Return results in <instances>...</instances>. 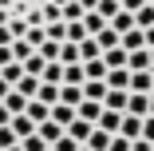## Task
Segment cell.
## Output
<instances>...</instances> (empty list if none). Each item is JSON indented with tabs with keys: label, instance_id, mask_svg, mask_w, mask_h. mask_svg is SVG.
Masks as SVG:
<instances>
[{
	"label": "cell",
	"instance_id": "6da1fadb",
	"mask_svg": "<svg viewBox=\"0 0 154 151\" xmlns=\"http://www.w3.org/2000/svg\"><path fill=\"white\" fill-rule=\"evenodd\" d=\"M115 135H127V139H142V115H131V111H122V123Z\"/></svg>",
	"mask_w": 154,
	"mask_h": 151
},
{
	"label": "cell",
	"instance_id": "7a4b0ae2",
	"mask_svg": "<svg viewBox=\"0 0 154 151\" xmlns=\"http://www.w3.org/2000/svg\"><path fill=\"white\" fill-rule=\"evenodd\" d=\"M127 100H131V92H127V87H107L103 107H111V111H127Z\"/></svg>",
	"mask_w": 154,
	"mask_h": 151
},
{
	"label": "cell",
	"instance_id": "3957f363",
	"mask_svg": "<svg viewBox=\"0 0 154 151\" xmlns=\"http://www.w3.org/2000/svg\"><path fill=\"white\" fill-rule=\"evenodd\" d=\"M48 119H51V123H59V127L67 131V123H71V119H75V107H71V103H63V100H59V103H51V115H48Z\"/></svg>",
	"mask_w": 154,
	"mask_h": 151
},
{
	"label": "cell",
	"instance_id": "277c9868",
	"mask_svg": "<svg viewBox=\"0 0 154 151\" xmlns=\"http://www.w3.org/2000/svg\"><path fill=\"white\" fill-rule=\"evenodd\" d=\"M75 115H79V119H87V123H99V115H103V103H99V100H79Z\"/></svg>",
	"mask_w": 154,
	"mask_h": 151
},
{
	"label": "cell",
	"instance_id": "5b68a950",
	"mask_svg": "<svg viewBox=\"0 0 154 151\" xmlns=\"http://www.w3.org/2000/svg\"><path fill=\"white\" fill-rule=\"evenodd\" d=\"M24 115H28V119H32V123L40 127L44 119L51 115V103H44V100H28V107H24Z\"/></svg>",
	"mask_w": 154,
	"mask_h": 151
},
{
	"label": "cell",
	"instance_id": "8992f818",
	"mask_svg": "<svg viewBox=\"0 0 154 151\" xmlns=\"http://www.w3.org/2000/svg\"><path fill=\"white\" fill-rule=\"evenodd\" d=\"M127 60H131V52L122 48V44H115V48L103 52V64H107V68H127Z\"/></svg>",
	"mask_w": 154,
	"mask_h": 151
},
{
	"label": "cell",
	"instance_id": "52a82bcc",
	"mask_svg": "<svg viewBox=\"0 0 154 151\" xmlns=\"http://www.w3.org/2000/svg\"><path fill=\"white\" fill-rule=\"evenodd\" d=\"M107 87H127L131 92V68H107Z\"/></svg>",
	"mask_w": 154,
	"mask_h": 151
},
{
	"label": "cell",
	"instance_id": "ba28073f",
	"mask_svg": "<svg viewBox=\"0 0 154 151\" xmlns=\"http://www.w3.org/2000/svg\"><path fill=\"white\" fill-rule=\"evenodd\" d=\"M91 131H95V123H87V119H79V115L67 123V135H71L75 143H87V135H91Z\"/></svg>",
	"mask_w": 154,
	"mask_h": 151
},
{
	"label": "cell",
	"instance_id": "9c48e42d",
	"mask_svg": "<svg viewBox=\"0 0 154 151\" xmlns=\"http://www.w3.org/2000/svg\"><path fill=\"white\" fill-rule=\"evenodd\" d=\"M16 92H20V96H28V100H36V92H40V76L24 72V76L16 80Z\"/></svg>",
	"mask_w": 154,
	"mask_h": 151
},
{
	"label": "cell",
	"instance_id": "30bf717a",
	"mask_svg": "<svg viewBox=\"0 0 154 151\" xmlns=\"http://www.w3.org/2000/svg\"><path fill=\"white\" fill-rule=\"evenodd\" d=\"M111 28H115V32H119V40H122V32H131V28H134V12L119 8V12L111 16Z\"/></svg>",
	"mask_w": 154,
	"mask_h": 151
},
{
	"label": "cell",
	"instance_id": "8fae6325",
	"mask_svg": "<svg viewBox=\"0 0 154 151\" xmlns=\"http://www.w3.org/2000/svg\"><path fill=\"white\" fill-rule=\"evenodd\" d=\"M99 56H103V48H99L95 36H83L79 40V60H83V64H87V60H99Z\"/></svg>",
	"mask_w": 154,
	"mask_h": 151
},
{
	"label": "cell",
	"instance_id": "7c38bea8",
	"mask_svg": "<svg viewBox=\"0 0 154 151\" xmlns=\"http://www.w3.org/2000/svg\"><path fill=\"white\" fill-rule=\"evenodd\" d=\"M127 68L131 72H150V48H134L131 60H127Z\"/></svg>",
	"mask_w": 154,
	"mask_h": 151
},
{
	"label": "cell",
	"instance_id": "4fadbf2b",
	"mask_svg": "<svg viewBox=\"0 0 154 151\" xmlns=\"http://www.w3.org/2000/svg\"><path fill=\"white\" fill-rule=\"evenodd\" d=\"M127 111L146 119V111H150V96H142V92H131V100H127Z\"/></svg>",
	"mask_w": 154,
	"mask_h": 151
},
{
	"label": "cell",
	"instance_id": "5bb4252c",
	"mask_svg": "<svg viewBox=\"0 0 154 151\" xmlns=\"http://www.w3.org/2000/svg\"><path fill=\"white\" fill-rule=\"evenodd\" d=\"M107 96V80H83V100H99Z\"/></svg>",
	"mask_w": 154,
	"mask_h": 151
},
{
	"label": "cell",
	"instance_id": "9a60e30c",
	"mask_svg": "<svg viewBox=\"0 0 154 151\" xmlns=\"http://www.w3.org/2000/svg\"><path fill=\"white\" fill-rule=\"evenodd\" d=\"M59 100L71 103V107H79V100H83V84H59Z\"/></svg>",
	"mask_w": 154,
	"mask_h": 151
},
{
	"label": "cell",
	"instance_id": "2e32d148",
	"mask_svg": "<svg viewBox=\"0 0 154 151\" xmlns=\"http://www.w3.org/2000/svg\"><path fill=\"white\" fill-rule=\"evenodd\" d=\"M127 52H134V48H146V32L142 28H131V32H122V40H119Z\"/></svg>",
	"mask_w": 154,
	"mask_h": 151
},
{
	"label": "cell",
	"instance_id": "e0dca14e",
	"mask_svg": "<svg viewBox=\"0 0 154 151\" xmlns=\"http://www.w3.org/2000/svg\"><path fill=\"white\" fill-rule=\"evenodd\" d=\"M119 123H122V111H111V107H103V115H99V123L95 127H103V131H119Z\"/></svg>",
	"mask_w": 154,
	"mask_h": 151
},
{
	"label": "cell",
	"instance_id": "ac0fdd59",
	"mask_svg": "<svg viewBox=\"0 0 154 151\" xmlns=\"http://www.w3.org/2000/svg\"><path fill=\"white\" fill-rule=\"evenodd\" d=\"M83 28H87V36H99L103 28H107V20H103L95 8H91V12H83Z\"/></svg>",
	"mask_w": 154,
	"mask_h": 151
},
{
	"label": "cell",
	"instance_id": "d6986e66",
	"mask_svg": "<svg viewBox=\"0 0 154 151\" xmlns=\"http://www.w3.org/2000/svg\"><path fill=\"white\" fill-rule=\"evenodd\" d=\"M59 64H83V60H79V44H75V40H63V44H59Z\"/></svg>",
	"mask_w": 154,
	"mask_h": 151
},
{
	"label": "cell",
	"instance_id": "ffe728a7",
	"mask_svg": "<svg viewBox=\"0 0 154 151\" xmlns=\"http://www.w3.org/2000/svg\"><path fill=\"white\" fill-rule=\"evenodd\" d=\"M40 80H44V84H63V64H59V60H51V64H44Z\"/></svg>",
	"mask_w": 154,
	"mask_h": 151
},
{
	"label": "cell",
	"instance_id": "44dd1931",
	"mask_svg": "<svg viewBox=\"0 0 154 151\" xmlns=\"http://www.w3.org/2000/svg\"><path fill=\"white\" fill-rule=\"evenodd\" d=\"M87 147H91V151H107V147H111V131H103V127H95V131L87 135Z\"/></svg>",
	"mask_w": 154,
	"mask_h": 151
},
{
	"label": "cell",
	"instance_id": "7402d4cb",
	"mask_svg": "<svg viewBox=\"0 0 154 151\" xmlns=\"http://www.w3.org/2000/svg\"><path fill=\"white\" fill-rule=\"evenodd\" d=\"M8 127H12V131H16L20 139H24V135H32V131H36V123H32V119H28L24 111H20V115H12V123H8Z\"/></svg>",
	"mask_w": 154,
	"mask_h": 151
},
{
	"label": "cell",
	"instance_id": "603a6c76",
	"mask_svg": "<svg viewBox=\"0 0 154 151\" xmlns=\"http://www.w3.org/2000/svg\"><path fill=\"white\" fill-rule=\"evenodd\" d=\"M131 92H142V96L154 92L150 87V72H131Z\"/></svg>",
	"mask_w": 154,
	"mask_h": 151
},
{
	"label": "cell",
	"instance_id": "cb8c5ba5",
	"mask_svg": "<svg viewBox=\"0 0 154 151\" xmlns=\"http://www.w3.org/2000/svg\"><path fill=\"white\" fill-rule=\"evenodd\" d=\"M4 107H8V111H12V115H20V111H24V107H28V96H20V92H16V87H12V92H8V96H4Z\"/></svg>",
	"mask_w": 154,
	"mask_h": 151
},
{
	"label": "cell",
	"instance_id": "d4e9b609",
	"mask_svg": "<svg viewBox=\"0 0 154 151\" xmlns=\"http://www.w3.org/2000/svg\"><path fill=\"white\" fill-rule=\"evenodd\" d=\"M134 28H142V32L154 28V4H142V8L134 12Z\"/></svg>",
	"mask_w": 154,
	"mask_h": 151
},
{
	"label": "cell",
	"instance_id": "484cf974",
	"mask_svg": "<svg viewBox=\"0 0 154 151\" xmlns=\"http://www.w3.org/2000/svg\"><path fill=\"white\" fill-rule=\"evenodd\" d=\"M83 76H87V80H103V76H107L103 56H99V60H87V64H83Z\"/></svg>",
	"mask_w": 154,
	"mask_h": 151
},
{
	"label": "cell",
	"instance_id": "4316f807",
	"mask_svg": "<svg viewBox=\"0 0 154 151\" xmlns=\"http://www.w3.org/2000/svg\"><path fill=\"white\" fill-rule=\"evenodd\" d=\"M36 100H44V103H59V84H44V80H40Z\"/></svg>",
	"mask_w": 154,
	"mask_h": 151
},
{
	"label": "cell",
	"instance_id": "83f0119b",
	"mask_svg": "<svg viewBox=\"0 0 154 151\" xmlns=\"http://www.w3.org/2000/svg\"><path fill=\"white\" fill-rule=\"evenodd\" d=\"M36 131H40V135H44V139H48V147H51V143H55V139H59V135H63V127H59V123H51V119H44V123H40V127H36Z\"/></svg>",
	"mask_w": 154,
	"mask_h": 151
},
{
	"label": "cell",
	"instance_id": "f1b7e54d",
	"mask_svg": "<svg viewBox=\"0 0 154 151\" xmlns=\"http://www.w3.org/2000/svg\"><path fill=\"white\" fill-rule=\"evenodd\" d=\"M20 147H24V151H48V139H44L40 131H32V135L20 139Z\"/></svg>",
	"mask_w": 154,
	"mask_h": 151
},
{
	"label": "cell",
	"instance_id": "f546056e",
	"mask_svg": "<svg viewBox=\"0 0 154 151\" xmlns=\"http://www.w3.org/2000/svg\"><path fill=\"white\" fill-rule=\"evenodd\" d=\"M32 52H36V48H32V44H28L24 36H20V40H12V60H20V64H24V60H28V56H32Z\"/></svg>",
	"mask_w": 154,
	"mask_h": 151
},
{
	"label": "cell",
	"instance_id": "4dcf8cb0",
	"mask_svg": "<svg viewBox=\"0 0 154 151\" xmlns=\"http://www.w3.org/2000/svg\"><path fill=\"white\" fill-rule=\"evenodd\" d=\"M0 76H4V80L16 87V80L24 76V64H20V60H12V64H4V68H0Z\"/></svg>",
	"mask_w": 154,
	"mask_h": 151
},
{
	"label": "cell",
	"instance_id": "1f68e13d",
	"mask_svg": "<svg viewBox=\"0 0 154 151\" xmlns=\"http://www.w3.org/2000/svg\"><path fill=\"white\" fill-rule=\"evenodd\" d=\"M83 64H63V84H83Z\"/></svg>",
	"mask_w": 154,
	"mask_h": 151
},
{
	"label": "cell",
	"instance_id": "d6a6232c",
	"mask_svg": "<svg viewBox=\"0 0 154 151\" xmlns=\"http://www.w3.org/2000/svg\"><path fill=\"white\" fill-rule=\"evenodd\" d=\"M119 8H122V4H119V0H99V4H95V12H99V16H103L107 24H111V16H115Z\"/></svg>",
	"mask_w": 154,
	"mask_h": 151
},
{
	"label": "cell",
	"instance_id": "836d02e7",
	"mask_svg": "<svg viewBox=\"0 0 154 151\" xmlns=\"http://www.w3.org/2000/svg\"><path fill=\"white\" fill-rule=\"evenodd\" d=\"M59 12H63V20H83V12H87V8L79 4V0H67V4L59 8Z\"/></svg>",
	"mask_w": 154,
	"mask_h": 151
},
{
	"label": "cell",
	"instance_id": "e575fe53",
	"mask_svg": "<svg viewBox=\"0 0 154 151\" xmlns=\"http://www.w3.org/2000/svg\"><path fill=\"white\" fill-rule=\"evenodd\" d=\"M95 40H99V48H103V52H107V48H115V44H119V32H115V28H111V24H107V28H103V32H99V36H95Z\"/></svg>",
	"mask_w": 154,
	"mask_h": 151
},
{
	"label": "cell",
	"instance_id": "d590c367",
	"mask_svg": "<svg viewBox=\"0 0 154 151\" xmlns=\"http://www.w3.org/2000/svg\"><path fill=\"white\" fill-rule=\"evenodd\" d=\"M36 52H40V56L48 60V64H51V60H59V40H44V44H40Z\"/></svg>",
	"mask_w": 154,
	"mask_h": 151
},
{
	"label": "cell",
	"instance_id": "8d00e7d4",
	"mask_svg": "<svg viewBox=\"0 0 154 151\" xmlns=\"http://www.w3.org/2000/svg\"><path fill=\"white\" fill-rule=\"evenodd\" d=\"M44 64H48V60H44L40 52H32V56L24 60V72H32V76H40V72H44Z\"/></svg>",
	"mask_w": 154,
	"mask_h": 151
},
{
	"label": "cell",
	"instance_id": "74e56055",
	"mask_svg": "<svg viewBox=\"0 0 154 151\" xmlns=\"http://www.w3.org/2000/svg\"><path fill=\"white\" fill-rule=\"evenodd\" d=\"M79 147H83V143H75V139H71L67 131H63V135H59V139L51 143V151H79Z\"/></svg>",
	"mask_w": 154,
	"mask_h": 151
},
{
	"label": "cell",
	"instance_id": "f35d334b",
	"mask_svg": "<svg viewBox=\"0 0 154 151\" xmlns=\"http://www.w3.org/2000/svg\"><path fill=\"white\" fill-rule=\"evenodd\" d=\"M83 36H87V28H83V20H67V40H75V44H79Z\"/></svg>",
	"mask_w": 154,
	"mask_h": 151
},
{
	"label": "cell",
	"instance_id": "ab89813d",
	"mask_svg": "<svg viewBox=\"0 0 154 151\" xmlns=\"http://www.w3.org/2000/svg\"><path fill=\"white\" fill-rule=\"evenodd\" d=\"M16 143H20V135L12 127H0V151H4V147H16Z\"/></svg>",
	"mask_w": 154,
	"mask_h": 151
},
{
	"label": "cell",
	"instance_id": "60d3db41",
	"mask_svg": "<svg viewBox=\"0 0 154 151\" xmlns=\"http://www.w3.org/2000/svg\"><path fill=\"white\" fill-rule=\"evenodd\" d=\"M131 143L134 139H127V135H111V147L107 151H131Z\"/></svg>",
	"mask_w": 154,
	"mask_h": 151
},
{
	"label": "cell",
	"instance_id": "b9f144b4",
	"mask_svg": "<svg viewBox=\"0 0 154 151\" xmlns=\"http://www.w3.org/2000/svg\"><path fill=\"white\" fill-rule=\"evenodd\" d=\"M142 139H146V143H154V115H146V119H142Z\"/></svg>",
	"mask_w": 154,
	"mask_h": 151
},
{
	"label": "cell",
	"instance_id": "7bdbcfd3",
	"mask_svg": "<svg viewBox=\"0 0 154 151\" xmlns=\"http://www.w3.org/2000/svg\"><path fill=\"white\" fill-rule=\"evenodd\" d=\"M12 64V44H0V68Z\"/></svg>",
	"mask_w": 154,
	"mask_h": 151
},
{
	"label": "cell",
	"instance_id": "ee69618b",
	"mask_svg": "<svg viewBox=\"0 0 154 151\" xmlns=\"http://www.w3.org/2000/svg\"><path fill=\"white\" fill-rule=\"evenodd\" d=\"M8 123H12V111L4 107V100H0V127H8Z\"/></svg>",
	"mask_w": 154,
	"mask_h": 151
},
{
	"label": "cell",
	"instance_id": "f6af8a7d",
	"mask_svg": "<svg viewBox=\"0 0 154 151\" xmlns=\"http://www.w3.org/2000/svg\"><path fill=\"white\" fill-rule=\"evenodd\" d=\"M142 4H150V0H122V8H127V12H138Z\"/></svg>",
	"mask_w": 154,
	"mask_h": 151
},
{
	"label": "cell",
	"instance_id": "bcb514c9",
	"mask_svg": "<svg viewBox=\"0 0 154 151\" xmlns=\"http://www.w3.org/2000/svg\"><path fill=\"white\" fill-rule=\"evenodd\" d=\"M131 151H150V143H146V139H134V143H131Z\"/></svg>",
	"mask_w": 154,
	"mask_h": 151
},
{
	"label": "cell",
	"instance_id": "7dc6e473",
	"mask_svg": "<svg viewBox=\"0 0 154 151\" xmlns=\"http://www.w3.org/2000/svg\"><path fill=\"white\" fill-rule=\"evenodd\" d=\"M8 92H12V84H8V80H4V76H0V100H4V96H8Z\"/></svg>",
	"mask_w": 154,
	"mask_h": 151
},
{
	"label": "cell",
	"instance_id": "c3c4849f",
	"mask_svg": "<svg viewBox=\"0 0 154 151\" xmlns=\"http://www.w3.org/2000/svg\"><path fill=\"white\" fill-rule=\"evenodd\" d=\"M146 48H154V28H146Z\"/></svg>",
	"mask_w": 154,
	"mask_h": 151
},
{
	"label": "cell",
	"instance_id": "681fc988",
	"mask_svg": "<svg viewBox=\"0 0 154 151\" xmlns=\"http://www.w3.org/2000/svg\"><path fill=\"white\" fill-rule=\"evenodd\" d=\"M79 4H83V8H87V12H91V8H95V4H99V0H79Z\"/></svg>",
	"mask_w": 154,
	"mask_h": 151
},
{
	"label": "cell",
	"instance_id": "f907efd6",
	"mask_svg": "<svg viewBox=\"0 0 154 151\" xmlns=\"http://www.w3.org/2000/svg\"><path fill=\"white\" fill-rule=\"evenodd\" d=\"M146 115H154V92H150V111H146Z\"/></svg>",
	"mask_w": 154,
	"mask_h": 151
},
{
	"label": "cell",
	"instance_id": "816d5d0a",
	"mask_svg": "<svg viewBox=\"0 0 154 151\" xmlns=\"http://www.w3.org/2000/svg\"><path fill=\"white\" fill-rule=\"evenodd\" d=\"M150 72H154V48H150Z\"/></svg>",
	"mask_w": 154,
	"mask_h": 151
},
{
	"label": "cell",
	"instance_id": "f5cc1de1",
	"mask_svg": "<svg viewBox=\"0 0 154 151\" xmlns=\"http://www.w3.org/2000/svg\"><path fill=\"white\" fill-rule=\"evenodd\" d=\"M4 151H24V147H20V143H16V147H4Z\"/></svg>",
	"mask_w": 154,
	"mask_h": 151
},
{
	"label": "cell",
	"instance_id": "db71d44e",
	"mask_svg": "<svg viewBox=\"0 0 154 151\" xmlns=\"http://www.w3.org/2000/svg\"><path fill=\"white\" fill-rule=\"evenodd\" d=\"M51 4H59V8H63V4H67V0H51Z\"/></svg>",
	"mask_w": 154,
	"mask_h": 151
},
{
	"label": "cell",
	"instance_id": "11a10c76",
	"mask_svg": "<svg viewBox=\"0 0 154 151\" xmlns=\"http://www.w3.org/2000/svg\"><path fill=\"white\" fill-rule=\"evenodd\" d=\"M79 151H91V147H87V143H83V147H79Z\"/></svg>",
	"mask_w": 154,
	"mask_h": 151
},
{
	"label": "cell",
	"instance_id": "9f6ffc18",
	"mask_svg": "<svg viewBox=\"0 0 154 151\" xmlns=\"http://www.w3.org/2000/svg\"><path fill=\"white\" fill-rule=\"evenodd\" d=\"M150 87H154V72H150Z\"/></svg>",
	"mask_w": 154,
	"mask_h": 151
},
{
	"label": "cell",
	"instance_id": "6f0895ef",
	"mask_svg": "<svg viewBox=\"0 0 154 151\" xmlns=\"http://www.w3.org/2000/svg\"><path fill=\"white\" fill-rule=\"evenodd\" d=\"M36 4H48V0H36Z\"/></svg>",
	"mask_w": 154,
	"mask_h": 151
},
{
	"label": "cell",
	"instance_id": "680465c9",
	"mask_svg": "<svg viewBox=\"0 0 154 151\" xmlns=\"http://www.w3.org/2000/svg\"><path fill=\"white\" fill-rule=\"evenodd\" d=\"M150 151H154V143H150Z\"/></svg>",
	"mask_w": 154,
	"mask_h": 151
},
{
	"label": "cell",
	"instance_id": "91938a15",
	"mask_svg": "<svg viewBox=\"0 0 154 151\" xmlns=\"http://www.w3.org/2000/svg\"><path fill=\"white\" fill-rule=\"evenodd\" d=\"M119 4H122V0H119Z\"/></svg>",
	"mask_w": 154,
	"mask_h": 151
},
{
	"label": "cell",
	"instance_id": "94428289",
	"mask_svg": "<svg viewBox=\"0 0 154 151\" xmlns=\"http://www.w3.org/2000/svg\"><path fill=\"white\" fill-rule=\"evenodd\" d=\"M150 4H154V0H150Z\"/></svg>",
	"mask_w": 154,
	"mask_h": 151
},
{
	"label": "cell",
	"instance_id": "6125c7cd",
	"mask_svg": "<svg viewBox=\"0 0 154 151\" xmlns=\"http://www.w3.org/2000/svg\"><path fill=\"white\" fill-rule=\"evenodd\" d=\"M48 151H51V147H48Z\"/></svg>",
	"mask_w": 154,
	"mask_h": 151
}]
</instances>
